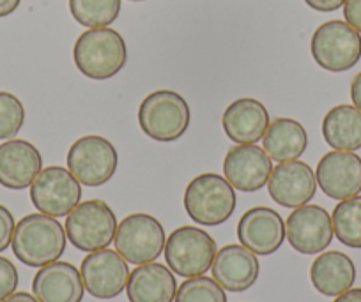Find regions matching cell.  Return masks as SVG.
<instances>
[{"instance_id":"cell-1","label":"cell","mask_w":361,"mask_h":302,"mask_svg":"<svg viewBox=\"0 0 361 302\" xmlns=\"http://www.w3.org/2000/svg\"><path fill=\"white\" fill-rule=\"evenodd\" d=\"M66 230L57 218L47 216L43 213L29 214L22 218L15 227L13 235V253L27 267L48 265L57 262L64 255Z\"/></svg>"},{"instance_id":"cell-2","label":"cell","mask_w":361,"mask_h":302,"mask_svg":"<svg viewBox=\"0 0 361 302\" xmlns=\"http://www.w3.org/2000/svg\"><path fill=\"white\" fill-rule=\"evenodd\" d=\"M73 58L78 71L87 78L110 80L126 65V41L110 27L89 29L76 39Z\"/></svg>"},{"instance_id":"cell-3","label":"cell","mask_w":361,"mask_h":302,"mask_svg":"<svg viewBox=\"0 0 361 302\" xmlns=\"http://www.w3.org/2000/svg\"><path fill=\"white\" fill-rule=\"evenodd\" d=\"M192 112L186 99L173 90H156L138 108V124L149 138L161 144L179 140L188 131Z\"/></svg>"},{"instance_id":"cell-4","label":"cell","mask_w":361,"mask_h":302,"mask_svg":"<svg viewBox=\"0 0 361 302\" xmlns=\"http://www.w3.org/2000/svg\"><path fill=\"white\" fill-rule=\"evenodd\" d=\"M238 206L234 187L218 173H202L185 191V209L202 227H218L231 220Z\"/></svg>"},{"instance_id":"cell-5","label":"cell","mask_w":361,"mask_h":302,"mask_svg":"<svg viewBox=\"0 0 361 302\" xmlns=\"http://www.w3.org/2000/svg\"><path fill=\"white\" fill-rule=\"evenodd\" d=\"M66 237L76 249L85 253L109 248L116 239L117 218L103 200L80 201L66 216Z\"/></svg>"},{"instance_id":"cell-6","label":"cell","mask_w":361,"mask_h":302,"mask_svg":"<svg viewBox=\"0 0 361 302\" xmlns=\"http://www.w3.org/2000/svg\"><path fill=\"white\" fill-rule=\"evenodd\" d=\"M216 241L199 227H179L165 242L169 269L180 277L204 276L216 256Z\"/></svg>"},{"instance_id":"cell-7","label":"cell","mask_w":361,"mask_h":302,"mask_svg":"<svg viewBox=\"0 0 361 302\" xmlns=\"http://www.w3.org/2000/svg\"><path fill=\"white\" fill-rule=\"evenodd\" d=\"M312 57L329 73L353 69L361 58V34L342 20H329L312 36Z\"/></svg>"},{"instance_id":"cell-8","label":"cell","mask_w":361,"mask_h":302,"mask_svg":"<svg viewBox=\"0 0 361 302\" xmlns=\"http://www.w3.org/2000/svg\"><path fill=\"white\" fill-rule=\"evenodd\" d=\"M165 230L154 216L135 213L124 218L117 225L116 244L117 253L133 265L154 262L165 249Z\"/></svg>"},{"instance_id":"cell-9","label":"cell","mask_w":361,"mask_h":302,"mask_svg":"<svg viewBox=\"0 0 361 302\" xmlns=\"http://www.w3.org/2000/svg\"><path fill=\"white\" fill-rule=\"evenodd\" d=\"M66 161L68 170L82 186L99 187L114 177L119 156L110 140L96 134H87L71 145Z\"/></svg>"},{"instance_id":"cell-10","label":"cell","mask_w":361,"mask_h":302,"mask_svg":"<svg viewBox=\"0 0 361 302\" xmlns=\"http://www.w3.org/2000/svg\"><path fill=\"white\" fill-rule=\"evenodd\" d=\"M30 200L47 216H68L82 201V184L64 166H48L30 186Z\"/></svg>"},{"instance_id":"cell-11","label":"cell","mask_w":361,"mask_h":302,"mask_svg":"<svg viewBox=\"0 0 361 302\" xmlns=\"http://www.w3.org/2000/svg\"><path fill=\"white\" fill-rule=\"evenodd\" d=\"M80 274L85 290L92 297L103 301L116 298L123 294L130 279L128 262L119 253L109 248L89 253L83 258Z\"/></svg>"},{"instance_id":"cell-12","label":"cell","mask_w":361,"mask_h":302,"mask_svg":"<svg viewBox=\"0 0 361 302\" xmlns=\"http://www.w3.org/2000/svg\"><path fill=\"white\" fill-rule=\"evenodd\" d=\"M333 223L321 206H301L290 213L286 223V237L301 255H319L333 241Z\"/></svg>"},{"instance_id":"cell-13","label":"cell","mask_w":361,"mask_h":302,"mask_svg":"<svg viewBox=\"0 0 361 302\" xmlns=\"http://www.w3.org/2000/svg\"><path fill=\"white\" fill-rule=\"evenodd\" d=\"M267 191L279 206L287 209L307 206L317 191L315 172L310 165L298 159L279 163L267 180Z\"/></svg>"},{"instance_id":"cell-14","label":"cell","mask_w":361,"mask_h":302,"mask_svg":"<svg viewBox=\"0 0 361 302\" xmlns=\"http://www.w3.org/2000/svg\"><path fill=\"white\" fill-rule=\"evenodd\" d=\"M317 186L333 200H345L361 191V158L354 152L331 151L324 154L315 170Z\"/></svg>"},{"instance_id":"cell-15","label":"cell","mask_w":361,"mask_h":302,"mask_svg":"<svg viewBox=\"0 0 361 302\" xmlns=\"http://www.w3.org/2000/svg\"><path fill=\"white\" fill-rule=\"evenodd\" d=\"M238 239L245 248L260 256H269L286 241V223L275 209L253 207L238 223Z\"/></svg>"},{"instance_id":"cell-16","label":"cell","mask_w":361,"mask_h":302,"mask_svg":"<svg viewBox=\"0 0 361 302\" xmlns=\"http://www.w3.org/2000/svg\"><path fill=\"white\" fill-rule=\"evenodd\" d=\"M273 159L262 147L234 145L224 159V175L234 189L252 193L262 189L273 172Z\"/></svg>"},{"instance_id":"cell-17","label":"cell","mask_w":361,"mask_h":302,"mask_svg":"<svg viewBox=\"0 0 361 302\" xmlns=\"http://www.w3.org/2000/svg\"><path fill=\"white\" fill-rule=\"evenodd\" d=\"M211 272L224 290L245 291L259 279L260 263L255 253L243 244H227L216 251Z\"/></svg>"},{"instance_id":"cell-18","label":"cell","mask_w":361,"mask_h":302,"mask_svg":"<svg viewBox=\"0 0 361 302\" xmlns=\"http://www.w3.org/2000/svg\"><path fill=\"white\" fill-rule=\"evenodd\" d=\"M43 170V156L27 140H11L0 145V186L25 189L32 186Z\"/></svg>"},{"instance_id":"cell-19","label":"cell","mask_w":361,"mask_h":302,"mask_svg":"<svg viewBox=\"0 0 361 302\" xmlns=\"http://www.w3.org/2000/svg\"><path fill=\"white\" fill-rule=\"evenodd\" d=\"M32 291L39 302H82L85 287L73 263L57 260L39 267L32 279Z\"/></svg>"},{"instance_id":"cell-20","label":"cell","mask_w":361,"mask_h":302,"mask_svg":"<svg viewBox=\"0 0 361 302\" xmlns=\"http://www.w3.org/2000/svg\"><path fill=\"white\" fill-rule=\"evenodd\" d=\"M269 124V112L253 97L232 101L221 115L225 134L238 145H252L262 140Z\"/></svg>"},{"instance_id":"cell-21","label":"cell","mask_w":361,"mask_h":302,"mask_svg":"<svg viewBox=\"0 0 361 302\" xmlns=\"http://www.w3.org/2000/svg\"><path fill=\"white\" fill-rule=\"evenodd\" d=\"M177 281L172 270L163 263L149 262L130 272L126 284L130 302H173Z\"/></svg>"},{"instance_id":"cell-22","label":"cell","mask_w":361,"mask_h":302,"mask_svg":"<svg viewBox=\"0 0 361 302\" xmlns=\"http://www.w3.org/2000/svg\"><path fill=\"white\" fill-rule=\"evenodd\" d=\"M310 279L315 290L326 297H338L356 281V265L342 251H326L314 260Z\"/></svg>"},{"instance_id":"cell-23","label":"cell","mask_w":361,"mask_h":302,"mask_svg":"<svg viewBox=\"0 0 361 302\" xmlns=\"http://www.w3.org/2000/svg\"><path fill=\"white\" fill-rule=\"evenodd\" d=\"M266 154L279 163L300 159L308 147V134L298 120L279 117L267 127L262 138Z\"/></svg>"},{"instance_id":"cell-24","label":"cell","mask_w":361,"mask_h":302,"mask_svg":"<svg viewBox=\"0 0 361 302\" xmlns=\"http://www.w3.org/2000/svg\"><path fill=\"white\" fill-rule=\"evenodd\" d=\"M322 137L335 151L354 152L361 149V112L356 106L338 105L326 113Z\"/></svg>"},{"instance_id":"cell-25","label":"cell","mask_w":361,"mask_h":302,"mask_svg":"<svg viewBox=\"0 0 361 302\" xmlns=\"http://www.w3.org/2000/svg\"><path fill=\"white\" fill-rule=\"evenodd\" d=\"M333 234L347 248L361 249V196L345 198L336 203L331 214Z\"/></svg>"},{"instance_id":"cell-26","label":"cell","mask_w":361,"mask_h":302,"mask_svg":"<svg viewBox=\"0 0 361 302\" xmlns=\"http://www.w3.org/2000/svg\"><path fill=\"white\" fill-rule=\"evenodd\" d=\"M73 18L83 27H109L119 18L121 0H69Z\"/></svg>"},{"instance_id":"cell-27","label":"cell","mask_w":361,"mask_h":302,"mask_svg":"<svg viewBox=\"0 0 361 302\" xmlns=\"http://www.w3.org/2000/svg\"><path fill=\"white\" fill-rule=\"evenodd\" d=\"M173 302H227V295L213 277L195 276L177 287Z\"/></svg>"},{"instance_id":"cell-28","label":"cell","mask_w":361,"mask_h":302,"mask_svg":"<svg viewBox=\"0 0 361 302\" xmlns=\"http://www.w3.org/2000/svg\"><path fill=\"white\" fill-rule=\"evenodd\" d=\"M25 124V106L11 92L0 90V140H11Z\"/></svg>"},{"instance_id":"cell-29","label":"cell","mask_w":361,"mask_h":302,"mask_svg":"<svg viewBox=\"0 0 361 302\" xmlns=\"http://www.w3.org/2000/svg\"><path fill=\"white\" fill-rule=\"evenodd\" d=\"M18 281L20 276L15 263L6 256H0V302L15 294L18 288Z\"/></svg>"},{"instance_id":"cell-30","label":"cell","mask_w":361,"mask_h":302,"mask_svg":"<svg viewBox=\"0 0 361 302\" xmlns=\"http://www.w3.org/2000/svg\"><path fill=\"white\" fill-rule=\"evenodd\" d=\"M15 218L8 207L0 206V253L11 246L13 235H15Z\"/></svg>"},{"instance_id":"cell-31","label":"cell","mask_w":361,"mask_h":302,"mask_svg":"<svg viewBox=\"0 0 361 302\" xmlns=\"http://www.w3.org/2000/svg\"><path fill=\"white\" fill-rule=\"evenodd\" d=\"M343 18L354 30L361 34V0H345Z\"/></svg>"},{"instance_id":"cell-32","label":"cell","mask_w":361,"mask_h":302,"mask_svg":"<svg viewBox=\"0 0 361 302\" xmlns=\"http://www.w3.org/2000/svg\"><path fill=\"white\" fill-rule=\"evenodd\" d=\"M305 4L319 13H333L342 8L345 0H305Z\"/></svg>"},{"instance_id":"cell-33","label":"cell","mask_w":361,"mask_h":302,"mask_svg":"<svg viewBox=\"0 0 361 302\" xmlns=\"http://www.w3.org/2000/svg\"><path fill=\"white\" fill-rule=\"evenodd\" d=\"M350 99H353V105L361 112V73H357L350 83Z\"/></svg>"},{"instance_id":"cell-34","label":"cell","mask_w":361,"mask_h":302,"mask_svg":"<svg viewBox=\"0 0 361 302\" xmlns=\"http://www.w3.org/2000/svg\"><path fill=\"white\" fill-rule=\"evenodd\" d=\"M22 0H0V18L13 15L20 8Z\"/></svg>"},{"instance_id":"cell-35","label":"cell","mask_w":361,"mask_h":302,"mask_svg":"<svg viewBox=\"0 0 361 302\" xmlns=\"http://www.w3.org/2000/svg\"><path fill=\"white\" fill-rule=\"evenodd\" d=\"M333 302H361V288H350V290L338 295Z\"/></svg>"},{"instance_id":"cell-36","label":"cell","mask_w":361,"mask_h":302,"mask_svg":"<svg viewBox=\"0 0 361 302\" xmlns=\"http://www.w3.org/2000/svg\"><path fill=\"white\" fill-rule=\"evenodd\" d=\"M2 302H39V301H37L34 295L27 294V291H15V294H11Z\"/></svg>"},{"instance_id":"cell-37","label":"cell","mask_w":361,"mask_h":302,"mask_svg":"<svg viewBox=\"0 0 361 302\" xmlns=\"http://www.w3.org/2000/svg\"><path fill=\"white\" fill-rule=\"evenodd\" d=\"M131 2H144V0H131Z\"/></svg>"}]
</instances>
